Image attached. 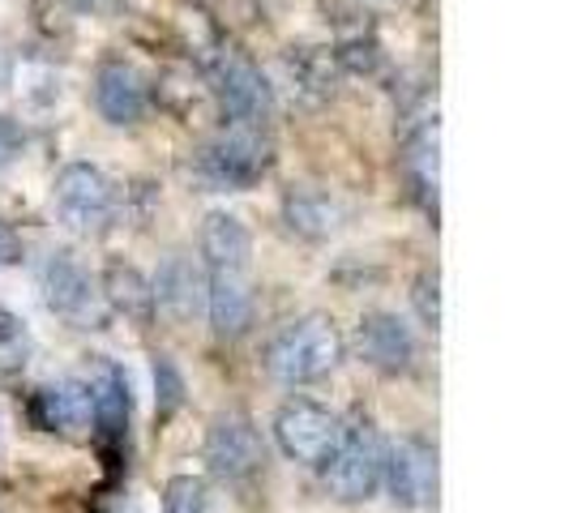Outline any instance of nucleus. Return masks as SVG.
<instances>
[{
    "instance_id": "obj_1",
    "label": "nucleus",
    "mask_w": 569,
    "mask_h": 513,
    "mask_svg": "<svg viewBox=\"0 0 569 513\" xmlns=\"http://www.w3.org/2000/svg\"><path fill=\"white\" fill-rule=\"evenodd\" d=\"M274 168V142L261 124H228L193 150L189 175L206 193H244Z\"/></svg>"
},
{
    "instance_id": "obj_2",
    "label": "nucleus",
    "mask_w": 569,
    "mask_h": 513,
    "mask_svg": "<svg viewBox=\"0 0 569 513\" xmlns=\"http://www.w3.org/2000/svg\"><path fill=\"white\" fill-rule=\"evenodd\" d=\"M342 360V334L330 316L309 313L287 321L283 330H274V339L266 342L261 364L279 385H313L321 376L339 369Z\"/></svg>"
},
{
    "instance_id": "obj_3",
    "label": "nucleus",
    "mask_w": 569,
    "mask_h": 513,
    "mask_svg": "<svg viewBox=\"0 0 569 513\" xmlns=\"http://www.w3.org/2000/svg\"><path fill=\"white\" fill-rule=\"evenodd\" d=\"M326 471V492L342 505H360L381 487L386 475V441L372 420H356L339 432L330 457L321 462Z\"/></svg>"
},
{
    "instance_id": "obj_4",
    "label": "nucleus",
    "mask_w": 569,
    "mask_h": 513,
    "mask_svg": "<svg viewBox=\"0 0 569 513\" xmlns=\"http://www.w3.org/2000/svg\"><path fill=\"white\" fill-rule=\"evenodd\" d=\"M52 214L73 235H108L120 214V193L108 171L94 163H69L52 184Z\"/></svg>"
},
{
    "instance_id": "obj_5",
    "label": "nucleus",
    "mask_w": 569,
    "mask_h": 513,
    "mask_svg": "<svg viewBox=\"0 0 569 513\" xmlns=\"http://www.w3.org/2000/svg\"><path fill=\"white\" fill-rule=\"evenodd\" d=\"M39 291H43V304L73 330H103L112 316L103 304L99 279L64 249H52L39 261Z\"/></svg>"
},
{
    "instance_id": "obj_6",
    "label": "nucleus",
    "mask_w": 569,
    "mask_h": 513,
    "mask_svg": "<svg viewBox=\"0 0 569 513\" xmlns=\"http://www.w3.org/2000/svg\"><path fill=\"white\" fill-rule=\"evenodd\" d=\"M206 69H210V90L228 115V124H266L274 115V86L266 82V73L244 52L214 48Z\"/></svg>"
},
{
    "instance_id": "obj_7",
    "label": "nucleus",
    "mask_w": 569,
    "mask_h": 513,
    "mask_svg": "<svg viewBox=\"0 0 569 513\" xmlns=\"http://www.w3.org/2000/svg\"><path fill=\"white\" fill-rule=\"evenodd\" d=\"M339 415L330 406H321L313 399H291L279 406L274 415V441L291 462H305V466H321L335 441H339Z\"/></svg>"
},
{
    "instance_id": "obj_8",
    "label": "nucleus",
    "mask_w": 569,
    "mask_h": 513,
    "mask_svg": "<svg viewBox=\"0 0 569 513\" xmlns=\"http://www.w3.org/2000/svg\"><path fill=\"white\" fill-rule=\"evenodd\" d=\"M206 462L219 480H231V484L257 475L261 462H266V441H261L253 420L240 415V411L219 415L206 432Z\"/></svg>"
},
{
    "instance_id": "obj_9",
    "label": "nucleus",
    "mask_w": 569,
    "mask_h": 513,
    "mask_svg": "<svg viewBox=\"0 0 569 513\" xmlns=\"http://www.w3.org/2000/svg\"><path fill=\"white\" fill-rule=\"evenodd\" d=\"M381 484L390 487L395 505L402 510H425L437 501V450L425 436H402L386 450V475Z\"/></svg>"
},
{
    "instance_id": "obj_10",
    "label": "nucleus",
    "mask_w": 569,
    "mask_h": 513,
    "mask_svg": "<svg viewBox=\"0 0 569 513\" xmlns=\"http://www.w3.org/2000/svg\"><path fill=\"white\" fill-rule=\"evenodd\" d=\"M356 346H360V360L369 369L386 372V376H399L416 364V334L399 313L390 309H372L360 316L356 325Z\"/></svg>"
},
{
    "instance_id": "obj_11",
    "label": "nucleus",
    "mask_w": 569,
    "mask_h": 513,
    "mask_svg": "<svg viewBox=\"0 0 569 513\" xmlns=\"http://www.w3.org/2000/svg\"><path fill=\"white\" fill-rule=\"evenodd\" d=\"M94 112L116 129L138 124L150 112V82L142 69L129 60H103L94 73Z\"/></svg>"
},
{
    "instance_id": "obj_12",
    "label": "nucleus",
    "mask_w": 569,
    "mask_h": 513,
    "mask_svg": "<svg viewBox=\"0 0 569 513\" xmlns=\"http://www.w3.org/2000/svg\"><path fill=\"white\" fill-rule=\"evenodd\" d=\"M150 295H154V313H163L176 325H193L206 316V274L189 256L171 253L150 279Z\"/></svg>"
},
{
    "instance_id": "obj_13",
    "label": "nucleus",
    "mask_w": 569,
    "mask_h": 513,
    "mask_svg": "<svg viewBox=\"0 0 569 513\" xmlns=\"http://www.w3.org/2000/svg\"><path fill=\"white\" fill-rule=\"evenodd\" d=\"M86 390H90V424L99 428L108 441H124L129 424H133V385H129L124 369L112 364L108 355H99Z\"/></svg>"
},
{
    "instance_id": "obj_14",
    "label": "nucleus",
    "mask_w": 569,
    "mask_h": 513,
    "mask_svg": "<svg viewBox=\"0 0 569 513\" xmlns=\"http://www.w3.org/2000/svg\"><path fill=\"white\" fill-rule=\"evenodd\" d=\"M201 256L210 274H249L253 265V231L231 210H210L201 223Z\"/></svg>"
},
{
    "instance_id": "obj_15",
    "label": "nucleus",
    "mask_w": 569,
    "mask_h": 513,
    "mask_svg": "<svg viewBox=\"0 0 569 513\" xmlns=\"http://www.w3.org/2000/svg\"><path fill=\"white\" fill-rule=\"evenodd\" d=\"M347 210L330 189H317V184H291L283 198V223L300 240H330L342 228Z\"/></svg>"
},
{
    "instance_id": "obj_16",
    "label": "nucleus",
    "mask_w": 569,
    "mask_h": 513,
    "mask_svg": "<svg viewBox=\"0 0 569 513\" xmlns=\"http://www.w3.org/2000/svg\"><path fill=\"white\" fill-rule=\"evenodd\" d=\"M30 411H34V424L39 428L73 436V432L90 428V390H86V381H78V376H60V381H48L34 394Z\"/></svg>"
},
{
    "instance_id": "obj_17",
    "label": "nucleus",
    "mask_w": 569,
    "mask_h": 513,
    "mask_svg": "<svg viewBox=\"0 0 569 513\" xmlns=\"http://www.w3.org/2000/svg\"><path fill=\"white\" fill-rule=\"evenodd\" d=\"M206 316L219 339H240L253 325V286L244 274H206Z\"/></svg>"
},
{
    "instance_id": "obj_18",
    "label": "nucleus",
    "mask_w": 569,
    "mask_h": 513,
    "mask_svg": "<svg viewBox=\"0 0 569 513\" xmlns=\"http://www.w3.org/2000/svg\"><path fill=\"white\" fill-rule=\"evenodd\" d=\"M103 304H108V313L124 316L129 325H138L146 330L150 321H154V295H150V279H146L138 265H129V261H112L108 270H103Z\"/></svg>"
},
{
    "instance_id": "obj_19",
    "label": "nucleus",
    "mask_w": 569,
    "mask_h": 513,
    "mask_svg": "<svg viewBox=\"0 0 569 513\" xmlns=\"http://www.w3.org/2000/svg\"><path fill=\"white\" fill-rule=\"evenodd\" d=\"M407 171L416 180V189L425 193V201H437V115L420 120L407 138Z\"/></svg>"
},
{
    "instance_id": "obj_20",
    "label": "nucleus",
    "mask_w": 569,
    "mask_h": 513,
    "mask_svg": "<svg viewBox=\"0 0 569 513\" xmlns=\"http://www.w3.org/2000/svg\"><path fill=\"white\" fill-rule=\"evenodd\" d=\"M184 394H189V385H184V372L176 369V360L154 355V415L171 420L184 406Z\"/></svg>"
},
{
    "instance_id": "obj_21",
    "label": "nucleus",
    "mask_w": 569,
    "mask_h": 513,
    "mask_svg": "<svg viewBox=\"0 0 569 513\" xmlns=\"http://www.w3.org/2000/svg\"><path fill=\"white\" fill-rule=\"evenodd\" d=\"M163 513H210V487L201 475H171L163 487Z\"/></svg>"
},
{
    "instance_id": "obj_22",
    "label": "nucleus",
    "mask_w": 569,
    "mask_h": 513,
    "mask_svg": "<svg viewBox=\"0 0 569 513\" xmlns=\"http://www.w3.org/2000/svg\"><path fill=\"white\" fill-rule=\"evenodd\" d=\"M411 300H416V313L425 321V330L437 334V321H441V274H437V270H425V274L416 279Z\"/></svg>"
},
{
    "instance_id": "obj_23",
    "label": "nucleus",
    "mask_w": 569,
    "mask_h": 513,
    "mask_svg": "<svg viewBox=\"0 0 569 513\" xmlns=\"http://www.w3.org/2000/svg\"><path fill=\"white\" fill-rule=\"evenodd\" d=\"M22 145H27V138H22V129L13 124V120H4L0 115V171L9 168L18 154H22Z\"/></svg>"
},
{
    "instance_id": "obj_24",
    "label": "nucleus",
    "mask_w": 569,
    "mask_h": 513,
    "mask_svg": "<svg viewBox=\"0 0 569 513\" xmlns=\"http://www.w3.org/2000/svg\"><path fill=\"white\" fill-rule=\"evenodd\" d=\"M69 9H78V13H90V18H99V13H116L124 0H64Z\"/></svg>"
},
{
    "instance_id": "obj_25",
    "label": "nucleus",
    "mask_w": 569,
    "mask_h": 513,
    "mask_svg": "<svg viewBox=\"0 0 569 513\" xmlns=\"http://www.w3.org/2000/svg\"><path fill=\"white\" fill-rule=\"evenodd\" d=\"M22 256V244H18V235L0 223V265H13Z\"/></svg>"
},
{
    "instance_id": "obj_26",
    "label": "nucleus",
    "mask_w": 569,
    "mask_h": 513,
    "mask_svg": "<svg viewBox=\"0 0 569 513\" xmlns=\"http://www.w3.org/2000/svg\"><path fill=\"white\" fill-rule=\"evenodd\" d=\"M4 82H9V60L0 57V86H4Z\"/></svg>"
}]
</instances>
